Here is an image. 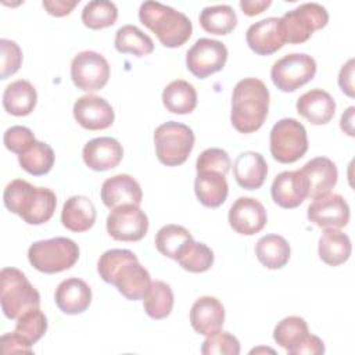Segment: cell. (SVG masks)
I'll use <instances>...</instances> for the list:
<instances>
[{"instance_id": "obj_1", "label": "cell", "mask_w": 355, "mask_h": 355, "mask_svg": "<svg viewBox=\"0 0 355 355\" xmlns=\"http://www.w3.org/2000/svg\"><path fill=\"white\" fill-rule=\"evenodd\" d=\"M269 111V90L257 78H244L233 89L230 122L240 133L258 130Z\"/></svg>"}, {"instance_id": "obj_2", "label": "cell", "mask_w": 355, "mask_h": 355, "mask_svg": "<svg viewBox=\"0 0 355 355\" xmlns=\"http://www.w3.org/2000/svg\"><path fill=\"white\" fill-rule=\"evenodd\" d=\"M3 201L8 211L29 225L46 223L57 207L54 191L47 187H35L24 179H15L6 186Z\"/></svg>"}, {"instance_id": "obj_3", "label": "cell", "mask_w": 355, "mask_h": 355, "mask_svg": "<svg viewBox=\"0 0 355 355\" xmlns=\"http://www.w3.org/2000/svg\"><path fill=\"white\" fill-rule=\"evenodd\" d=\"M139 18L153 31L162 46L175 49L183 46L191 36L193 25L189 17L158 1H144L139 8Z\"/></svg>"}, {"instance_id": "obj_4", "label": "cell", "mask_w": 355, "mask_h": 355, "mask_svg": "<svg viewBox=\"0 0 355 355\" xmlns=\"http://www.w3.org/2000/svg\"><path fill=\"white\" fill-rule=\"evenodd\" d=\"M0 302L6 318L18 319L29 309L40 306V294L19 269L3 268L0 272Z\"/></svg>"}, {"instance_id": "obj_5", "label": "cell", "mask_w": 355, "mask_h": 355, "mask_svg": "<svg viewBox=\"0 0 355 355\" xmlns=\"http://www.w3.org/2000/svg\"><path fill=\"white\" fill-rule=\"evenodd\" d=\"M31 265L43 273H60L72 268L79 259L78 244L67 237H54L33 243L28 250Z\"/></svg>"}, {"instance_id": "obj_6", "label": "cell", "mask_w": 355, "mask_h": 355, "mask_svg": "<svg viewBox=\"0 0 355 355\" xmlns=\"http://www.w3.org/2000/svg\"><path fill=\"white\" fill-rule=\"evenodd\" d=\"M157 158L166 166H178L186 162L194 146V133L184 123L169 121L154 132Z\"/></svg>"}, {"instance_id": "obj_7", "label": "cell", "mask_w": 355, "mask_h": 355, "mask_svg": "<svg viewBox=\"0 0 355 355\" xmlns=\"http://www.w3.org/2000/svg\"><path fill=\"white\" fill-rule=\"evenodd\" d=\"M270 154L280 164H291L302 158L308 150V136L304 125L294 118L277 121L269 136Z\"/></svg>"}, {"instance_id": "obj_8", "label": "cell", "mask_w": 355, "mask_h": 355, "mask_svg": "<svg viewBox=\"0 0 355 355\" xmlns=\"http://www.w3.org/2000/svg\"><path fill=\"white\" fill-rule=\"evenodd\" d=\"M286 43H304L315 31L324 28L329 22L326 8L318 3H305L286 12L282 18Z\"/></svg>"}, {"instance_id": "obj_9", "label": "cell", "mask_w": 355, "mask_h": 355, "mask_svg": "<svg viewBox=\"0 0 355 355\" xmlns=\"http://www.w3.org/2000/svg\"><path fill=\"white\" fill-rule=\"evenodd\" d=\"M316 73L315 60L305 53H291L277 60L270 78L273 85L282 92H294L313 79Z\"/></svg>"}, {"instance_id": "obj_10", "label": "cell", "mask_w": 355, "mask_h": 355, "mask_svg": "<svg viewBox=\"0 0 355 355\" xmlns=\"http://www.w3.org/2000/svg\"><path fill=\"white\" fill-rule=\"evenodd\" d=\"M108 78L110 65L100 53L86 50L73 57L71 62V79L78 89L97 92L107 85Z\"/></svg>"}, {"instance_id": "obj_11", "label": "cell", "mask_w": 355, "mask_h": 355, "mask_svg": "<svg viewBox=\"0 0 355 355\" xmlns=\"http://www.w3.org/2000/svg\"><path fill=\"white\" fill-rule=\"evenodd\" d=\"M148 230V218L135 204L114 208L107 218V232L118 241H139Z\"/></svg>"}, {"instance_id": "obj_12", "label": "cell", "mask_w": 355, "mask_h": 355, "mask_svg": "<svg viewBox=\"0 0 355 355\" xmlns=\"http://www.w3.org/2000/svg\"><path fill=\"white\" fill-rule=\"evenodd\" d=\"M227 60L226 46L214 39H198L186 54L187 69L200 79L219 72Z\"/></svg>"}, {"instance_id": "obj_13", "label": "cell", "mask_w": 355, "mask_h": 355, "mask_svg": "<svg viewBox=\"0 0 355 355\" xmlns=\"http://www.w3.org/2000/svg\"><path fill=\"white\" fill-rule=\"evenodd\" d=\"M308 219L323 229H341L349 222L348 202L340 194H324L308 207Z\"/></svg>"}, {"instance_id": "obj_14", "label": "cell", "mask_w": 355, "mask_h": 355, "mask_svg": "<svg viewBox=\"0 0 355 355\" xmlns=\"http://www.w3.org/2000/svg\"><path fill=\"white\" fill-rule=\"evenodd\" d=\"M266 220L265 207L252 197H239L229 209V223L239 234L252 236L265 227Z\"/></svg>"}, {"instance_id": "obj_15", "label": "cell", "mask_w": 355, "mask_h": 355, "mask_svg": "<svg viewBox=\"0 0 355 355\" xmlns=\"http://www.w3.org/2000/svg\"><path fill=\"white\" fill-rule=\"evenodd\" d=\"M73 118L87 130H103L114 123L115 114L111 104L98 96L86 94L73 104Z\"/></svg>"}, {"instance_id": "obj_16", "label": "cell", "mask_w": 355, "mask_h": 355, "mask_svg": "<svg viewBox=\"0 0 355 355\" xmlns=\"http://www.w3.org/2000/svg\"><path fill=\"white\" fill-rule=\"evenodd\" d=\"M248 47L259 55H270L286 43L280 18L269 17L252 24L245 33Z\"/></svg>"}, {"instance_id": "obj_17", "label": "cell", "mask_w": 355, "mask_h": 355, "mask_svg": "<svg viewBox=\"0 0 355 355\" xmlns=\"http://www.w3.org/2000/svg\"><path fill=\"white\" fill-rule=\"evenodd\" d=\"M118 291L130 301L143 300L151 286L148 270L140 265L139 259L126 261L112 276V282Z\"/></svg>"}, {"instance_id": "obj_18", "label": "cell", "mask_w": 355, "mask_h": 355, "mask_svg": "<svg viewBox=\"0 0 355 355\" xmlns=\"http://www.w3.org/2000/svg\"><path fill=\"white\" fill-rule=\"evenodd\" d=\"M270 194L273 201L282 208H295L308 198V182L298 171H284L272 183Z\"/></svg>"}, {"instance_id": "obj_19", "label": "cell", "mask_w": 355, "mask_h": 355, "mask_svg": "<svg viewBox=\"0 0 355 355\" xmlns=\"http://www.w3.org/2000/svg\"><path fill=\"white\" fill-rule=\"evenodd\" d=\"M82 157L90 169L103 172L119 165L123 157V148L114 137L103 136L89 140L83 147Z\"/></svg>"}, {"instance_id": "obj_20", "label": "cell", "mask_w": 355, "mask_h": 355, "mask_svg": "<svg viewBox=\"0 0 355 355\" xmlns=\"http://www.w3.org/2000/svg\"><path fill=\"white\" fill-rule=\"evenodd\" d=\"M101 200L110 209L125 204L140 205L143 191L135 178L126 173H119L104 180L101 186Z\"/></svg>"}, {"instance_id": "obj_21", "label": "cell", "mask_w": 355, "mask_h": 355, "mask_svg": "<svg viewBox=\"0 0 355 355\" xmlns=\"http://www.w3.org/2000/svg\"><path fill=\"white\" fill-rule=\"evenodd\" d=\"M225 322V308L222 302L211 295H204L196 300L190 309L191 327L202 334L211 336L220 331Z\"/></svg>"}, {"instance_id": "obj_22", "label": "cell", "mask_w": 355, "mask_h": 355, "mask_svg": "<svg viewBox=\"0 0 355 355\" xmlns=\"http://www.w3.org/2000/svg\"><path fill=\"white\" fill-rule=\"evenodd\" d=\"M300 171L306 178L308 197L312 200L329 194L337 183V168L334 162L326 157L312 158Z\"/></svg>"}, {"instance_id": "obj_23", "label": "cell", "mask_w": 355, "mask_h": 355, "mask_svg": "<svg viewBox=\"0 0 355 355\" xmlns=\"http://www.w3.org/2000/svg\"><path fill=\"white\" fill-rule=\"evenodd\" d=\"M54 301L64 313L78 315L89 308L92 302V290L85 280L69 277L57 286Z\"/></svg>"}, {"instance_id": "obj_24", "label": "cell", "mask_w": 355, "mask_h": 355, "mask_svg": "<svg viewBox=\"0 0 355 355\" xmlns=\"http://www.w3.org/2000/svg\"><path fill=\"white\" fill-rule=\"evenodd\" d=\"M297 112L312 125L330 122L336 112L334 98L322 89H312L297 100Z\"/></svg>"}, {"instance_id": "obj_25", "label": "cell", "mask_w": 355, "mask_h": 355, "mask_svg": "<svg viewBox=\"0 0 355 355\" xmlns=\"http://www.w3.org/2000/svg\"><path fill=\"white\" fill-rule=\"evenodd\" d=\"M233 173L240 187L247 190H257L263 184L266 179L268 165L259 153L244 151L234 159Z\"/></svg>"}, {"instance_id": "obj_26", "label": "cell", "mask_w": 355, "mask_h": 355, "mask_svg": "<svg viewBox=\"0 0 355 355\" xmlns=\"http://www.w3.org/2000/svg\"><path fill=\"white\" fill-rule=\"evenodd\" d=\"M96 207L85 196L69 197L61 211V222L71 232L80 233L89 230L96 222Z\"/></svg>"}, {"instance_id": "obj_27", "label": "cell", "mask_w": 355, "mask_h": 355, "mask_svg": "<svg viewBox=\"0 0 355 355\" xmlns=\"http://www.w3.org/2000/svg\"><path fill=\"white\" fill-rule=\"evenodd\" d=\"M194 191L204 207L216 208L226 201L229 186L225 175L215 171H198L194 180Z\"/></svg>"}, {"instance_id": "obj_28", "label": "cell", "mask_w": 355, "mask_h": 355, "mask_svg": "<svg viewBox=\"0 0 355 355\" xmlns=\"http://www.w3.org/2000/svg\"><path fill=\"white\" fill-rule=\"evenodd\" d=\"M36 89L25 79L11 82L3 92V107L8 114L15 116L31 114L36 107Z\"/></svg>"}, {"instance_id": "obj_29", "label": "cell", "mask_w": 355, "mask_h": 355, "mask_svg": "<svg viewBox=\"0 0 355 355\" xmlns=\"http://www.w3.org/2000/svg\"><path fill=\"white\" fill-rule=\"evenodd\" d=\"M351 250L349 237L340 229H326L319 239V258L330 266L344 263L349 258Z\"/></svg>"}, {"instance_id": "obj_30", "label": "cell", "mask_w": 355, "mask_h": 355, "mask_svg": "<svg viewBox=\"0 0 355 355\" xmlns=\"http://www.w3.org/2000/svg\"><path fill=\"white\" fill-rule=\"evenodd\" d=\"M290 252L287 240L279 234H266L255 244V255L268 269L283 268L290 259Z\"/></svg>"}, {"instance_id": "obj_31", "label": "cell", "mask_w": 355, "mask_h": 355, "mask_svg": "<svg viewBox=\"0 0 355 355\" xmlns=\"http://www.w3.org/2000/svg\"><path fill=\"white\" fill-rule=\"evenodd\" d=\"M162 103L173 114H190L197 105V92L191 83L178 79L164 89Z\"/></svg>"}, {"instance_id": "obj_32", "label": "cell", "mask_w": 355, "mask_h": 355, "mask_svg": "<svg viewBox=\"0 0 355 355\" xmlns=\"http://www.w3.org/2000/svg\"><path fill=\"white\" fill-rule=\"evenodd\" d=\"M198 19L201 28L214 35H227L237 25L236 12L227 4H216L202 8Z\"/></svg>"}, {"instance_id": "obj_33", "label": "cell", "mask_w": 355, "mask_h": 355, "mask_svg": "<svg viewBox=\"0 0 355 355\" xmlns=\"http://www.w3.org/2000/svg\"><path fill=\"white\" fill-rule=\"evenodd\" d=\"M146 313L151 319H165L173 308V293L168 283L162 280L151 282L147 294L143 298Z\"/></svg>"}, {"instance_id": "obj_34", "label": "cell", "mask_w": 355, "mask_h": 355, "mask_svg": "<svg viewBox=\"0 0 355 355\" xmlns=\"http://www.w3.org/2000/svg\"><path fill=\"white\" fill-rule=\"evenodd\" d=\"M175 261H178V263L184 270H189L193 273H202L212 266L214 252L207 244L197 243L193 239H190L180 248Z\"/></svg>"}, {"instance_id": "obj_35", "label": "cell", "mask_w": 355, "mask_h": 355, "mask_svg": "<svg viewBox=\"0 0 355 355\" xmlns=\"http://www.w3.org/2000/svg\"><path fill=\"white\" fill-rule=\"evenodd\" d=\"M115 49L119 53H130L136 57L151 54L154 43L148 35L135 25H123L116 31Z\"/></svg>"}, {"instance_id": "obj_36", "label": "cell", "mask_w": 355, "mask_h": 355, "mask_svg": "<svg viewBox=\"0 0 355 355\" xmlns=\"http://www.w3.org/2000/svg\"><path fill=\"white\" fill-rule=\"evenodd\" d=\"M308 334V324L300 316H288L282 319L273 330L275 341L282 348H284L290 355H293L294 349L301 344V341Z\"/></svg>"}, {"instance_id": "obj_37", "label": "cell", "mask_w": 355, "mask_h": 355, "mask_svg": "<svg viewBox=\"0 0 355 355\" xmlns=\"http://www.w3.org/2000/svg\"><path fill=\"white\" fill-rule=\"evenodd\" d=\"M18 161L28 173L33 176L46 175L54 165V151L47 143L36 140L26 153L18 155Z\"/></svg>"}, {"instance_id": "obj_38", "label": "cell", "mask_w": 355, "mask_h": 355, "mask_svg": "<svg viewBox=\"0 0 355 355\" xmlns=\"http://www.w3.org/2000/svg\"><path fill=\"white\" fill-rule=\"evenodd\" d=\"M118 8L108 0L89 1L82 10V22L89 29H103L115 24Z\"/></svg>"}, {"instance_id": "obj_39", "label": "cell", "mask_w": 355, "mask_h": 355, "mask_svg": "<svg viewBox=\"0 0 355 355\" xmlns=\"http://www.w3.org/2000/svg\"><path fill=\"white\" fill-rule=\"evenodd\" d=\"M190 239H193V236L186 227L173 223L165 225L155 236V247L162 255L176 259L178 252Z\"/></svg>"}, {"instance_id": "obj_40", "label": "cell", "mask_w": 355, "mask_h": 355, "mask_svg": "<svg viewBox=\"0 0 355 355\" xmlns=\"http://www.w3.org/2000/svg\"><path fill=\"white\" fill-rule=\"evenodd\" d=\"M47 330V318L39 308H32L17 319L15 331L32 345L37 343Z\"/></svg>"}, {"instance_id": "obj_41", "label": "cell", "mask_w": 355, "mask_h": 355, "mask_svg": "<svg viewBox=\"0 0 355 355\" xmlns=\"http://www.w3.org/2000/svg\"><path fill=\"white\" fill-rule=\"evenodd\" d=\"M201 354L204 355H239L240 343L239 340L227 331H216L207 336L201 345Z\"/></svg>"}, {"instance_id": "obj_42", "label": "cell", "mask_w": 355, "mask_h": 355, "mask_svg": "<svg viewBox=\"0 0 355 355\" xmlns=\"http://www.w3.org/2000/svg\"><path fill=\"white\" fill-rule=\"evenodd\" d=\"M132 259H137V257L130 250H121V248L108 250L100 257L97 263V272L105 283L111 284L112 276L116 272V269L126 261H132Z\"/></svg>"}, {"instance_id": "obj_43", "label": "cell", "mask_w": 355, "mask_h": 355, "mask_svg": "<svg viewBox=\"0 0 355 355\" xmlns=\"http://www.w3.org/2000/svg\"><path fill=\"white\" fill-rule=\"evenodd\" d=\"M232 166L229 154L222 148H207L204 150L196 162V169L198 171H215L226 176Z\"/></svg>"}, {"instance_id": "obj_44", "label": "cell", "mask_w": 355, "mask_h": 355, "mask_svg": "<svg viewBox=\"0 0 355 355\" xmlns=\"http://www.w3.org/2000/svg\"><path fill=\"white\" fill-rule=\"evenodd\" d=\"M3 141H4V146L7 150L21 155V154L26 153L33 146L36 139L29 128L15 125V126L8 128L4 132Z\"/></svg>"}, {"instance_id": "obj_45", "label": "cell", "mask_w": 355, "mask_h": 355, "mask_svg": "<svg viewBox=\"0 0 355 355\" xmlns=\"http://www.w3.org/2000/svg\"><path fill=\"white\" fill-rule=\"evenodd\" d=\"M0 50H1V72L0 78L7 79L8 76L14 75L22 62V51L19 46L8 39L0 40Z\"/></svg>"}, {"instance_id": "obj_46", "label": "cell", "mask_w": 355, "mask_h": 355, "mask_svg": "<svg viewBox=\"0 0 355 355\" xmlns=\"http://www.w3.org/2000/svg\"><path fill=\"white\" fill-rule=\"evenodd\" d=\"M0 348L3 354H32V344L17 331L3 334Z\"/></svg>"}, {"instance_id": "obj_47", "label": "cell", "mask_w": 355, "mask_h": 355, "mask_svg": "<svg viewBox=\"0 0 355 355\" xmlns=\"http://www.w3.org/2000/svg\"><path fill=\"white\" fill-rule=\"evenodd\" d=\"M324 352V344L323 341L313 334H308L301 344L294 349L293 355H320Z\"/></svg>"}, {"instance_id": "obj_48", "label": "cell", "mask_w": 355, "mask_h": 355, "mask_svg": "<svg viewBox=\"0 0 355 355\" xmlns=\"http://www.w3.org/2000/svg\"><path fill=\"white\" fill-rule=\"evenodd\" d=\"M79 3V0H44L42 4L44 7V10L54 17H64L68 15Z\"/></svg>"}, {"instance_id": "obj_49", "label": "cell", "mask_w": 355, "mask_h": 355, "mask_svg": "<svg viewBox=\"0 0 355 355\" xmlns=\"http://www.w3.org/2000/svg\"><path fill=\"white\" fill-rule=\"evenodd\" d=\"M338 85L348 97H354V58H349L343 65L338 75Z\"/></svg>"}, {"instance_id": "obj_50", "label": "cell", "mask_w": 355, "mask_h": 355, "mask_svg": "<svg viewBox=\"0 0 355 355\" xmlns=\"http://www.w3.org/2000/svg\"><path fill=\"white\" fill-rule=\"evenodd\" d=\"M272 4L270 0H241L240 7L245 15H257L261 14L263 10H266Z\"/></svg>"}, {"instance_id": "obj_51", "label": "cell", "mask_w": 355, "mask_h": 355, "mask_svg": "<svg viewBox=\"0 0 355 355\" xmlns=\"http://www.w3.org/2000/svg\"><path fill=\"white\" fill-rule=\"evenodd\" d=\"M354 107H349L343 115H341V121H340V126L341 129L348 135V136H354Z\"/></svg>"}]
</instances>
